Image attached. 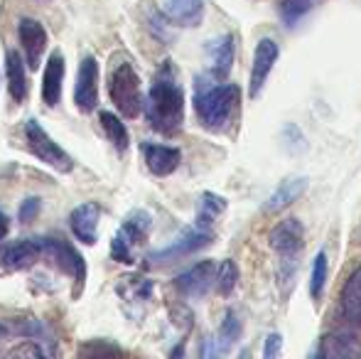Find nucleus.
<instances>
[{"instance_id": "nucleus-1", "label": "nucleus", "mask_w": 361, "mask_h": 359, "mask_svg": "<svg viewBox=\"0 0 361 359\" xmlns=\"http://www.w3.org/2000/svg\"><path fill=\"white\" fill-rule=\"evenodd\" d=\"M145 116L147 123L162 135L180 133L182 123H185V91H182L177 69L170 59L162 62L152 77L145 101Z\"/></svg>"}, {"instance_id": "nucleus-2", "label": "nucleus", "mask_w": 361, "mask_h": 359, "mask_svg": "<svg viewBox=\"0 0 361 359\" xmlns=\"http://www.w3.org/2000/svg\"><path fill=\"white\" fill-rule=\"evenodd\" d=\"M195 111L207 130L221 133L241 111V89L236 84L200 87L195 96Z\"/></svg>"}, {"instance_id": "nucleus-3", "label": "nucleus", "mask_w": 361, "mask_h": 359, "mask_svg": "<svg viewBox=\"0 0 361 359\" xmlns=\"http://www.w3.org/2000/svg\"><path fill=\"white\" fill-rule=\"evenodd\" d=\"M109 96L114 101L116 111H118L123 118H135L143 111V94H140V77L135 72L133 62L126 57H111L109 67Z\"/></svg>"}, {"instance_id": "nucleus-4", "label": "nucleus", "mask_w": 361, "mask_h": 359, "mask_svg": "<svg viewBox=\"0 0 361 359\" xmlns=\"http://www.w3.org/2000/svg\"><path fill=\"white\" fill-rule=\"evenodd\" d=\"M152 229V217L145 209H133L126 214L121 229L116 231L114 241H111V256L118 264H135L138 261V251L143 249V244L150 236Z\"/></svg>"}, {"instance_id": "nucleus-5", "label": "nucleus", "mask_w": 361, "mask_h": 359, "mask_svg": "<svg viewBox=\"0 0 361 359\" xmlns=\"http://www.w3.org/2000/svg\"><path fill=\"white\" fill-rule=\"evenodd\" d=\"M302 241L305 229L298 219H283L281 224L273 226L271 231V249L278 254L281 261V281L293 283L295 273H298V259L302 254Z\"/></svg>"}, {"instance_id": "nucleus-6", "label": "nucleus", "mask_w": 361, "mask_h": 359, "mask_svg": "<svg viewBox=\"0 0 361 359\" xmlns=\"http://www.w3.org/2000/svg\"><path fill=\"white\" fill-rule=\"evenodd\" d=\"M44 239V259L49 266H54L59 273L69 276L74 281V288H72V296L74 300L81 296L84 291V283H86V261L79 251L69 244L67 239L62 236H42Z\"/></svg>"}, {"instance_id": "nucleus-7", "label": "nucleus", "mask_w": 361, "mask_h": 359, "mask_svg": "<svg viewBox=\"0 0 361 359\" xmlns=\"http://www.w3.org/2000/svg\"><path fill=\"white\" fill-rule=\"evenodd\" d=\"M25 143H27V150L39 160L44 163L47 168L57 170V173L67 175L74 170V160L62 145L57 143L54 138H49V133L42 128V123L35 118H30L25 123Z\"/></svg>"}, {"instance_id": "nucleus-8", "label": "nucleus", "mask_w": 361, "mask_h": 359, "mask_svg": "<svg viewBox=\"0 0 361 359\" xmlns=\"http://www.w3.org/2000/svg\"><path fill=\"white\" fill-rule=\"evenodd\" d=\"M44 259V239H15L0 244V266L5 271H25Z\"/></svg>"}, {"instance_id": "nucleus-9", "label": "nucleus", "mask_w": 361, "mask_h": 359, "mask_svg": "<svg viewBox=\"0 0 361 359\" xmlns=\"http://www.w3.org/2000/svg\"><path fill=\"white\" fill-rule=\"evenodd\" d=\"M212 239H214V234H212L209 229H200V226H195V229L185 231V234H182L177 241H172L170 246H165V249H160V251H152L150 264L160 266V264H172V261H180V259H185V256H192L195 251L209 246Z\"/></svg>"}, {"instance_id": "nucleus-10", "label": "nucleus", "mask_w": 361, "mask_h": 359, "mask_svg": "<svg viewBox=\"0 0 361 359\" xmlns=\"http://www.w3.org/2000/svg\"><path fill=\"white\" fill-rule=\"evenodd\" d=\"M74 104L79 111L91 114L99 104V62L94 57H84L79 64L74 84Z\"/></svg>"}, {"instance_id": "nucleus-11", "label": "nucleus", "mask_w": 361, "mask_h": 359, "mask_svg": "<svg viewBox=\"0 0 361 359\" xmlns=\"http://www.w3.org/2000/svg\"><path fill=\"white\" fill-rule=\"evenodd\" d=\"M216 271L219 266L214 261H200L197 266H192L190 271L180 273L175 278V288L187 298H202L212 291V286L216 283Z\"/></svg>"}, {"instance_id": "nucleus-12", "label": "nucleus", "mask_w": 361, "mask_h": 359, "mask_svg": "<svg viewBox=\"0 0 361 359\" xmlns=\"http://www.w3.org/2000/svg\"><path fill=\"white\" fill-rule=\"evenodd\" d=\"M18 39H20V47H23V52H25L27 67L37 69L39 62H42L44 49H47V30H44L42 23H37V20L23 18L18 25Z\"/></svg>"}, {"instance_id": "nucleus-13", "label": "nucleus", "mask_w": 361, "mask_h": 359, "mask_svg": "<svg viewBox=\"0 0 361 359\" xmlns=\"http://www.w3.org/2000/svg\"><path fill=\"white\" fill-rule=\"evenodd\" d=\"M99 219H101V207L96 202H84L69 214V226H72L74 236L86 246H94L99 241Z\"/></svg>"}, {"instance_id": "nucleus-14", "label": "nucleus", "mask_w": 361, "mask_h": 359, "mask_svg": "<svg viewBox=\"0 0 361 359\" xmlns=\"http://www.w3.org/2000/svg\"><path fill=\"white\" fill-rule=\"evenodd\" d=\"M278 59V44L276 39L263 37L261 42L256 44V54H253V67H251V87H248V94L251 99H256L261 94L263 84H266L268 74H271L273 64Z\"/></svg>"}, {"instance_id": "nucleus-15", "label": "nucleus", "mask_w": 361, "mask_h": 359, "mask_svg": "<svg viewBox=\"0 0 361 359\" xmlns=\"http://www.w3.org/2000/svg\"><path fill=\"white\" fill-rule=\"evenodd\" d=\"M140 150H143L147 170H150L152 175H157V178H167V175H172L182 163L180 148H172V145L143 143L140 145Z\"/></svg>"}, {"instance_id": "nucleus-16", "label": "nucleus", "mask_w": 361, "mask_h": 359, "mask_svg": "<svg viewBox=\"0 0 361 359\" xmlns=\"http://www.w3.org/2000/svg\"><path fill=\"white\" fill-rule=\"evenodd\" d=\"M162 13L170 23L197 28L204 18V0H162Z\"/></svg>"}, {"instance_id": "nucleus-17", "label": "nucleus", "mask_w": 361, "mask_h": 359, "mask_svg": "<svg viewBox=\"0 0 361 359\" xmlns=\"http://www.w3.org/2000/svg\"><path fill=\"white\" fill-rule=\"evenodd\" d=\"M64 87V57L62 52H52L42 74V101L47 106H57L62 101Z\"/></svg>"}, {"instance_id": "nucleus-18", "label": "nucleus", "mask_w": 361, "mask_h": 359, "mask_svg": "<svg viewBox=\"0 0 361 359\" xmlns=\"http://www.w3.org/2000/svg\"><path fill=\"white\" fill-rule=\"evenodd\" d=\"M23 57L10 49L5 57V77H8V94L15 104H25L27 99V69H25Z\"/></svg>"}, {"instance_id": "nucleus-19", "label": "nucleus", "mask_w": 361, "mask_h": 359, "mask_svg": "<svg viewBox=\"0 0 361 359\" xmlns=\"http://www.w3.org/2000/svg\"><path fill=\"white\" fill-rule=\"evenodd\" d=\"M342 315L349 325L361 330V266L349 276L342 291Z\"/></svg>"}, {"instance_id": "nucleus-20", "label": "nucleus", "mask_w": 361, "mask_h": 359, "mask_svg": "<svg viewBox=\"0 0 361 359\" xmlns=\"http://www.w3.org/2000/svg\"><path fill=\"white\" fill-rule=\"evenodd\" d=\"M236 39L233 35H221L214 42H209V54H212V74L216 79H226L233 64V52H236Z\"/></svg>"}, {"instance_id": "nucleus-21", "label": "nucleus", "mask_w": 361, "mask_h": 359, "mask_svg": "<svg viewBox=\"0 0 361 359\" xmlns=\"http://www.w3.org/2000/svg\"><path fill=\"white\" fill-rule=\"evenodd\" d=\"M361 345L349 332H329L319 345V357H359Z\"/></svg>"}, {"instance_id": "nucleus-22", "label": "nucleus", "mask_w": 361, "mask_h": 359, "mask_svg": "<svg viewBox=\"0 0 361 359\" xmlns=\"http://www.w3.org/2000/svg\"><path fill=\"white\" fill-rule=\"evenodd\" d=\"M305 190H307V180L305 178H293V180L281 182V187H278V190L271 195V200H268L266 209L268 212H283L286 207L293 205V202L298 200Z\"/></svg>"}, {"instance_id": "nucleus-23", "label": "nucleus", "mask_w": 361, "mask_h": 359, "mask_svg": "<svg viewBox=\"0 0 361 359\" xmlns=\"http://www.w3.org/2000/svg\"><path fill=\"white\" fill-rule=\"evenodd\" d=\"M226 209V200L224 197L214 195V192H204L200 197V207H197V224L200 229H209L212 231V224L219 219V214H224Z\"/></svg>"}, {"instance_id": "nucleus-24", "label": "nucleus", "mask_w": 361, "mask_h": 359, "mask_svg": "<svg viewBox=\"0 0 361 359\" xmlns=\"http://www.w3.org/2000/svg\"><path fill=\"white\" fill-rule=\"evenodd\" d=\"M99 121L104 126V133L109 135V140L116 145L118 153H126L128 150V143H130V135H128V128L126 123L114 114V111H101L99 114Z\"/></svg>"}, {"instance_id": "nucleus-25", "label": "nucleus", "mask_w": 361, "mask_h": 359, "mask_svg": "<svg viewBox=\"0 0 361 359\" xmlns=\"http://www.w3.org/2000/svg\"><path fill=\"white\" fill-rule=\"evenodd\" d=\"M118 296L123 298L126 303H145V300H150V296H152V283L140 276H126V278H121Z\"/></svg>"}, {"instance_id": "nucleus-26", "label": "nucleus", "mask_w": 361, "mask_h": 359, "mask_svg": "<svg viewBox=\"0 0 361 359\" xmlns=\"http://www.w3.org/2000/svg\"><path fill=\"white\" fill-rule=\"evenodd\" d=\"M241 335V320L233 310H228L221 320V330H219V337H216V345H219V352H226L233 342L238 340Z\"/></svg>"}, {"instance_id": "nucleus-27", "label": "nucleus", "mask_w": 361, "mask_h": 359, "mask_svg": "<svg viewBox=\"0 0 361 359\" xmlns=\"http://www.w3.org/2000/svg\"><path fill=\"white\" fill-rule=\"evenodd\" d=\"M327 254L324 251H319L317 256H314V264H312V276H310V296H312V300H319L322 298V291H324V283H327Z\"/></svg>"}, {"instance_id": "nucleus-28", "label": "nucleus", "mask_w": 361, "mask_h": 359, "mask_svg": "<svg viewBox=\"0 0 361 359\" xmlns=\"http://www.w3.org/2000/svg\"><path fill=\"white\" fill-rule=\"evenodd\" d=\"M317 5V0H283L281 3V18L288 28H293L300 18L310 13V10Z\"/></svg>"}, {"instance_id": "nucleus-29", "label": "nucleus", "mask_w": 361, "mask_h": 359, "mask_svg": "<svg viewBox=\"0 0 361 359\" xmlns=\"http://www.w3.org/2000/svg\"><path fill=\"white\" fill-rule=\"evenodd\" d=\"M236 283H238L236 264H233L231 259L221 261V266H219V271H216V291L221 293V296H231Z\"/></svg>"}, {"instance_id": "nucleus-30", "label": "nucleus", "mask_w": 361, "mask_h": 359, "mask_svg": "<svg viewBox=\"0 0 361 359\" xmlns=\"http://www.w3.org/2000/svg\"><path fill=\"white\" fill-rule=\"evenodd\" d=\"M39 207H42V200H39V197H27L18 209L20 224H30V221H35V217L39 214Z\"/></svg>"}, {"instance_id": "nucleus-31", "label": "nucleus", "mask_w": 361, "mask_h": 359, "mask_svg": "<svg viewBox=\"0 0 361 359\" xmlns=\"http://www.w3.org/2000/svg\"><path fill=\"white\" fill-rule=\"evenodd\" d=\"M10 355H15V357H23V355H27V357H44L47 355V350H42V347L37 345V340H25V345L23 347H13L10 350Z\"/></svg>"}, {"instance_id": "nucleus-32", "label": "nucleus", "mask_w": 361, "mask_h": 359, "mask_svg": "<svg viewBox=\"0 0 361 359\" xmlns=\"http://www.w3.org/2000/svg\"><path fill=\"white\" fill-rule=\"evenodd\" d=\"M281 347H283V337L278 335V332H273V335H268V340H266V350H263V357L273 359L276 355H281Z\"/></svg>"}, {"instance_id": "nucleus-33", "label": "nucleus", "mask_w": 361, "mask_h": 359, "mask_svg": "<svg viewBox=\"0 0 361 359\" xmlns=\"http://www.w3.org/2000/svg\"><path fill=\"white\" fill-rule=\"evenodd\" d=\"M8 231H10V219L5 217V212L0 209V241H3L5 236H8Z\"/></svg>"}, {"instance_id": "nucleus-34", "label": "nucleus", "mask_w": 361, "mask_h": 359, "mask_svg": "<svg viewBox=\"0 0 361 359\" xmlns=\"http://www.w3.org/2000/svg\"><path fill=\"white\" fill-rule=\"evenodd\" d=\"M5 340H8V327H5V325H0V345H3Z\"/></svg>"}]
</instances>
